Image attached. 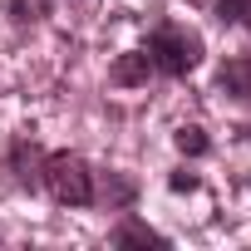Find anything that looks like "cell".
Wrapping results in <instances>:
<instances>
[{"label": "cell", "mask_w": 251, "mask_h": 251, "mask_svg": "<svg viewBox=\"0 0 251 251\" xmlns=\"http://www.w3.org/2000/svg\"><path fill=\"white\" fill-rule=\"evenodd\" d=\"M45 192L59 202V207H89L99 192H94V173L84 168V158L74 153H50L45 158Z\"/></svg>", "instance_id": "obj_1"}, {"label": "cell", "mask_w": 251, "mask_h": 251, "mask_svg": "<svg viewBox=\"0 0 251 251\" xmlns=\"http://www.w3.org/2000/svg\"><path fill=\"white\" fill-rule=\"evenodd\" d=\"M148 59H153V69L182 79V74H192L202 64V35H192L182 25H163V30L148 35Z\"/></svg>", "instance_id": "obj_2"}, {"label": "cell", "mask_w": 251, "mask_h": 251, "mask_svg": "<svg viewBox=\"0 0 251 251\" xmlns=\"http://www.w3.org/2000/svg\"><path fill=\"white\" fill-rule=\"evenodd\" d=\"M148 74H153V59H148V50H133V54L113 59V69H108V84H118V89H133V84H148Z\"/></svg>", "instance_id": "obj_3"}, {"label": "cell", "mask_w": 251, "mask_h": 251, "mask_svg": "<svg viewBox=\"0 0 251 251\" xmlns=\"http://www.w3.org/2000/svg\"><path fill=\"white\" fill-rule=\"evenodd\" d=\"M217 89L231 99H251V59H226L217 74Z\"/></svg>", "instance_id": "obj_4"}, {"label": "cell", "mask_w": 251, "mask_h": 251, "mask_svg": "<svg viewBox=\"0 0 251 251\" xmlns=\"http://www.w3.org/2000/svg\"><path fill=\"white\" fill-rule=\"evenodd\" d=\"M113 246H168V236L153 231V226H143V222H123L113 231Z\"/></svg>", "instance_id": "obj_5"}, {"label": "cell", "mask_w": 251, "mask_h": 251, "mask_svg": "<svg viewBox=\"0 0 251 251\" xmlns=\"http://www.w3.org/2000/svg\"><path fill=\"white\" fill-rule=\"evenodd\" d=\"M177 153L202 158V153H207V133H202V128H192V123H187V128H177Z\"/></svg>", "instance_id": "obj_6"}, {"label": "cell", "mask_w": 251, "mask_h": 251, "mask_svg": "<svg viewBox=\"0 0 251 251\" xmlns=\"http://www.w3.org/2000/svg\"><path fill=\"white\" fill-rule=\"evenodd\" d=\"M217 10H222V20H226V25L236 20V25H246V30H251V0H217Z\"/></svg>", "instance_id": "obj_7"}, {"label": "cell", "mask_w": 251, "mask_h": 251, "mask_svg": "<svg viewBox=\"0 0 251 251\" xmlns=\"http://www.w3.org/2000/svg\"><path fill=\"white\" fill-rule=\"evenodd\" d=\"M50 10V0H10V15L15 20H40Z\"/></svg>", "instance_id": "obj_8"}, {"label": "cell", "mask_w": 251, "mask_h": 251, "mask_svg": "<svg viewBox=\"0 0 251 251\" xmlns=\"http://www.w3.org/2000/svg\"><path fill=\"white\" fill-rule=\"evenodd\" d=\"M173 187H177V192H187V187H197V177H192V173H177V177H173Z\"/></svg>", "instance_id": "obj_9"}]
</instances>
